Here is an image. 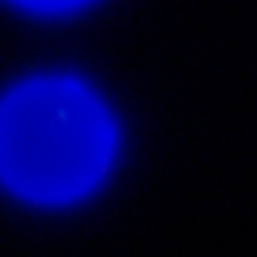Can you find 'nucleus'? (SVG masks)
<instances>
[{"instance_id":"2","label":"nucleus","mask_w":257,"mask_h":257,"mask_svg":"<svg viewBox=\"0 0 257 257\" xmlns=\"http://www.w3.org/2000/svg\"><path fill=\"white\" fill-rule=\"evenodd\" d=\"M19 4H25L31 10H70L76 4H85V0H19Z\"/></svg>"},{"instance_id":"1","label":"nucleus","mask_w":257,"mask_h":257,"mask_svg":"<svg viewBox=\"0 0 257 257\" xmlns=\"http://www.w3.org/2000/svg\"><path fill=\"white\" fill-rule=\"evenodd\" d=\"M112 146L103 103L76 79H34L0 103V179L28 200L82 197L106 173Z\"/></svg>"}]
</instances>
